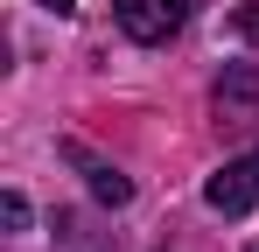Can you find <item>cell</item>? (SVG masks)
Returning a JSON list of instances; mask_svg holds the SVG:
<instances>
[{
    "mask_svg": "<svg viewBox=\"0 0 259 252\" xmlns=\"http://www.w3.org/2000/svg\"><path fill=\"white\" fill-rule=\"evenodd\" d=\"M203 203L217 210V217H245V210L259 203V147L252 154H238V161H224L210 175V182H203Z\"/></svg>",
    "mask_w": 259,
    "mask_h": 252,
    "instance_id": "obj_1",
    "label": "cell"
},
{
    "mask_svg": "<svg viewBox=\"0 0 259 252\" xmlns=\"http://www.w3.org/2000/svg\"><path fill=\"white\" fill-rule=\"evenodd\" d=\"M189 14V0H119V28L133 42H168Z\"/></svg>",
    "mask_w": 259,
    "mask_h": 252,
    "instance_id": "obj_2",
    "label": "cell"
},
{
    "mask_svg": "<svg viewBox=\"0 0 259 252\" xmlns=\"http://www.w3.org/2000/svg\"><path fill=\"white\" fill-rule=\"evenodd\" d=\"M217 119L224 126L259 119V63H224V77H217Z\"/></svg>",
    "mask_w": 259,
    "mask_h": 252,
    "instance_id": "obj_3",
    "label": "cell"
},
{
    "mask_svg": "<svg viewBox=\"0 0 259 252\" xmlns=\"http://www.w3.org/2000/svg\"><path fill=\"white\" fill-rule=\"evenodd\" d=\"M63 154H70V161L84 168V182H91V196H98V203H112V210H119V203H126V196H133V182H126V175H119V168H112V161H91V154H84V147H77V140H70Z\"/></svg>",
    "mask_w": 259,
    "mask_h": 252,
    "instance_id": "obj_4",
    "label": "cell"
},
{
    "mask_svg": "<svg viewBox=\"0 0 259 252\" xmlns=\"http://www.w3.org/2000/svg\"><path fill=\"white\" fill-rule=\"evenodd\" d=\"M0 217L21 231V224H28V196H21V189H7V196H0Z\"/></svg>",
    "mask_w": 259,
    "mask_h": 252,
    "instance_id": "obj_5",
    "label": "cell"
},
{
    "mask_svg": "<svg viewBox=\"0 0 259 252\" xmlns=\"http://www.w3.org/2000/svg\"><path fill=\"white\" fill-rule=\"evenodd\" d=\"M42 7H49V14H70V0H42Z\"/></svg>",
    "mask_w": 259,
    "mask_h": 252,
    "instance_id": "obj_6",
    "label": "cell"
}]
</instances>
